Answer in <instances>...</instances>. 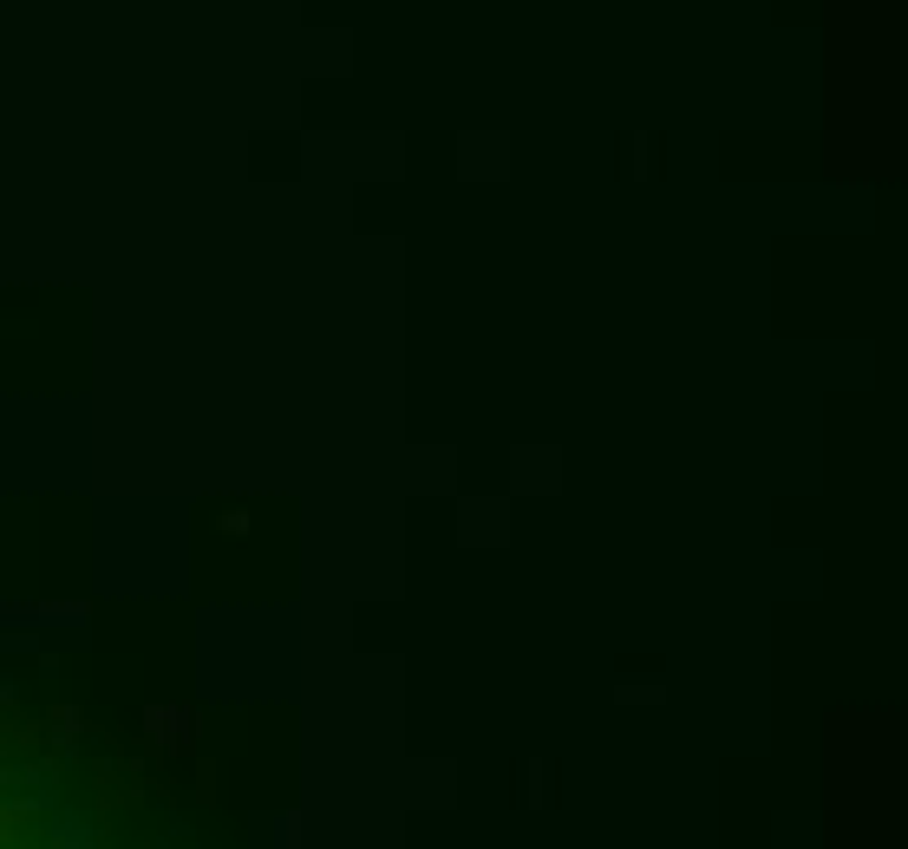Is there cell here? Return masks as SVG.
I'll return each instance as SVG.
<instances>
[{
  "mask_svg": "<svg viewBox=\"0 0 908 849\" xmlns=\"http://www.w3.org/2000/svg\"><path fill=\"white\" fill-rule=\"evenodd\" d=\"M27 824H33V804H0V849H27Z\"/></svg>",
  "mask_w": 908,
  "mask_h": 849,
  "instance_id": "cell-1",
  "label": "cell"
},
{
  "mask_svg": "<svg viewBox=\"0 0 908 849\" xmlns=\"http://www.w3.org/2000/svg\"><path fill=\"white\" fill-rule=\"evenodd\" d=\"M144 732H150L157 745H184V738H190V712H150Z\"/></svg>",
  "mask_w": 908,
  "mask_h": 849,
  "instance_id": "cell-2",
  "label": "cell"
},
{
  "mask_svg": "<svg viewBox=\"0 0 908 849\" xmlns=\"http://www.w3.org/2000/svg\"><path fill=\"white\" fill-rule=\"evenodd\" d=\"M0 745H7V752H27V745H33V732H27V725H0Z\"/></svg>",
  "mask_w": 908,
  "mask_h": 849,
  "instance_id": "cell-3",
  "label": "cell"
}]
</instances>
